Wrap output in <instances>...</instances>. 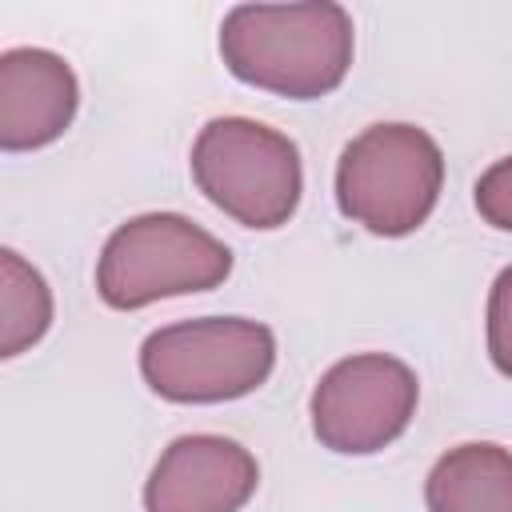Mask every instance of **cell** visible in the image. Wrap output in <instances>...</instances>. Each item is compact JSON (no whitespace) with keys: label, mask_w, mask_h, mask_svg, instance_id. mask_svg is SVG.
<instances>
[{"label":"cell","mask_w":512,"mask_h":512,"mask_svg":"<svg viewBox=\"0 0 512 512\" xmlns=\"http://www.w3.org/2000/svg\"><path fill=\"white\" fill-rule=\"evenodd\" d=\"M416 372L384 352L336 360L312 388V432L340 456H372L388 448L416 416Z\"/></svg>","instance_id":"cell-6"},{"label":"cell","mask_w":512,"mask_h":512,"mask_svg":"<svg viewBox=\"0 0 512 512\" xmlns=\"http://www.w3.org/2000/svg\"><path fill=\"white\" fill-rule=\"evenodd\" d=\"M80 104L76 72L48 48L0 52V148L28 152L64 136Z\"/></svg>","instance_id":"cell-8"},{"label":"cell","mask_w":512,"mask_h":512,"mask_svg":"<svg viewBox=\"0 0 512 512\" xmlns=\"http://www.w3.org/2000/svg\"><path fill=\"white\" fill-rule=\"evenodd\" d=\"M440 184V144L416 124H372L336 164V204L372 236L416 232L432 216Z\"/></svg>","instance_id":"cell-3"},{"label":"cell","mask_w":512,"mask_h":512,"mask_svg":"<svg viewBox=\"0 0 512 512\" xmlns=\"http://www.w3.org/2000/svg\"><path fill=\"white\" fill-rule=\"evenodd\" d=\"M260 484L256 456L212 432L176 436L148 472L144 512H240Z\"/></svg>","instance_id":"cell-7"},{"label":"cell","mask_w":512,"mask_h":512,"mask_svg":"<svg viewBox=\"0 0 512 512\" xmlns=\"http://www.w3.org/2000/svg\"><path fill=\"white\" fill-rule=\"evenodd\" d=\"M488 356L512 380V264L492 280L488 292Z\"/></svg>","instance_id":"cell-11"},{"label":"cell","mask_w":512,"mask_h":512,"mask_svg":"<svg viewBox=\"0 0 512 512\" xmlns=\"http://www.w3.org/2000/svg\"><path fill=\"white\" fill-rule=\"evenodd\" d=\"M428 512H512V452L500 444H456L424 480Z\"/></svg>","instance_id":"cell-9"},{"label":"cell","mask_w":512,"mask_h":512,"mask_svg":"<svg viewBox=\"0 0 512 512\" xmlns=\"http://www.w3.org/2000/svg\"><path fill=\"white\" fill-rule=\"evenodd\" d=\"M196 188L244 228H280L300 204L304 168L300 148L244 116L208 120L192 144Z\"/></svg>","instance_id":"cell-5"},{"label":"cell","mask_w":512,"mask_h":512,"mask_svg":"<svg viewBox=\"0 0 512 512\" xmlns=\"http://www.w3.org/2000/svg\"><path fill=\"white\" fill-rule=\"evenodd\" d=\"M276 364V336L260 320L200 316L156 328L140 344V376L172 404H220L256 392Z\"/></svg>","instance_id":"cell-2"},{"label":"cell","mask_w":512,"mask_h":512,"mask_svg":"<svg viewBox=\"0 0 512 512\" xmlns=\"http://www.w3.org/2000/svg\"><path fill=\"white\" fill-rule=\"evenodd\" d=\"M220 56L252 88L320 100L352 68V16L332 0L240 4L220 24Z\"/></svg>","instance_id":"cell-1"},{"label":"cell","mask_w":512,"mask_h":512,"mask_svg":"<svg viewBox=\"0 0 512 512\" xmlns=\"http://www.w3.org/2000/svg\"><path fill=\"white\" fill-rule=\"evenodd\" d=\"M228 272L232 252L224 240L180 212H144L108 236L96 260V292L108 308L136 312L168 296L208 292Z\"/></svg>","instance_id":"cell-4"},{"label":"cell","mask_w":512,"mask_h":512,"mask_svg":"<svg viewBox=\"0 0 512 512\" xmlns=\"http://www.w3.org/2000/svg\"><path fill=\"white\" fill-rule=\"evenodd\" d=\"M52 324V292L44 276L20 260V252H0V356H20Z\"/></svg>","instance_id":"cell-10"},{"label":"cell","mask_w":512,"mask_h":512,"mask_svg":"<svg viewBox=\"0 0 512 512\" xmlns=\"http://www.w3.org/2000/svg\"><path fill=\"white\" fill-rule=\"evenodd\" d=\"M476 212L492 224L512 232V156L496 160L492 168L480 172L476 180Z\"/></svg>","instance_id":"cell-12"}]
</instances>
